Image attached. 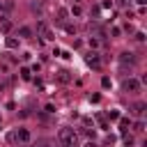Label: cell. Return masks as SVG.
<instances>
[{"label": "cell", "instance_id": "cell-11", "mask_svg": "<svg viewBox=\"0 0 147 147\" xmlns=\"http://www.w3.org/2000/svg\"><path fill=\"white\" fill-rule=\"evenodd\" d=\"M30 7H32V11H39V14L44 11V5H41V0H37V2H32Z\"/></svg>", "mask_w": 147, "mask_h": 147}, {"label": "cell", "instance_id": "cell-17", "mask_svg": "<svg viewBox=\"0 0 147 147\" xmlns=\"http://www.w3.org/2000/svg\"><path fill=\"white\" fill-rule=\"evenodd\" d=\"M57 14H60V21H64V18H67V16H69V11H67V9H60V11H57Z\"/></svg>", "mask_w": 147, "mask_h": 147}, {"label": "cell", "instance_id": "cell-20", "mask_svg": "<svg viewBox=\"0 0 147 147\" xmlns=\"http://www.w3.org/2000/svg\"><path fill=\"white\" fill-rule=\"evenodd\" d=\"M117 5L119 7H126V5H131V0H117Z\"/></svg>", "mask_w": 147, "mask_h": 147}, {"label": "cell", "instance_id": "cell-1", "mask_svg": "<svg viewBox=\"0 0 147 147\" xmlns=\"http://www.w3.org/2000/svg\"><path fill=\"white\" fill-rule=\"evenodd\" d=\"M57 140H60L62 145H67V147H74V145L78 142V133H76L74 129H69V126H62V129L57 131Z\"/></svg>", "mask_w": 147, "mask_h": 147}, {"label": "cell", "instance_id": "cell-5", "mask_svg": "<svg viewBox=\"0 0 147 147\" xmlns=\"http://www.w3.org/2000/svg\"><path fill=\"white\" fill-rule=\"evenodd\" d=\"M136 62H138V57H136L133 53H129V51L119 53V64H122V67H126V64H136Z\"/></svg>", "mask_w": 147, "mask_h": 147}, {"label": "cell", "instance_id": "cell-8", "mask_svg": "<svg viewBox=\"0 0 147 147\" xmlns=\"http://www.w3.org/2000/svg\"><path fill=\"white\" fill-rule=\"evenodd\" d=\"M18 37L30 39V37H32V28H30V25H21V28H18Z\"/></svg>", "mask_w": 147, "mask_h": 147}, {"label": "cell", "instance_id": "cell-18", "mask_svg": "<svg viewBox=\"0 0 147 147\" xmlns=\"http://www.w3.org/2000/svg\"><path fill=\"white\" fill-rule=\"evenodd\" d=\"M101 85H103V87H110V78L103 76V78H101Z\"/></svg>", "mask_w": 147, "mask_h": 147}, {"label": "cell", "instance_id": "cell-22", "mask_svg": "<svg viewBox=\"0 0 147 147\" xmlns=\"http://www.w3.org/2000/svg\"><path fill=\"white\" fill-rule=\"evenodd\" d=\"M87 147H96V145H94V142H87Z\"/></svg>", "mask_w": 147, "mask_h": 147}, {"label": "cell", "instance_id": "cell-21", "mask_svg": "<svg viewBox=\"0 0 147 147\" xmlns=\"http://www.w3.org/2000/svg\"><path fill=\"white\" fill-rule=\"evenodd\" d=\"M136 2H138V5H145V2H147V0H136Z\"/></svg>", "mask_w": 147, "mask_h": 147}, {"label": "cell", "instance_id": "cell-19", "mask_svg": "<svg viewBox=\"0 0 147 147\" xmlns=\"http://www.w3.org/2000/svg\"><path fill=\"white\" fill-rule=\"evenodd\" d=\"M64 30H67L69 34H74V32H76V28H74V25H64Z\"/></svg>", "mask_w": 147, "mask_h": 147}, {"label": "cell", "instance_id": "cell-14", "mask_svg": "<svg viewBox=\"0 0 147 147\" xmlns=\"http://www.w3.org/2000/svg\"><path fill=\"white\" fill-rule=\"evenodd\" d=\"M71 14H74V16H80V14H83V9H80L78 5H74V7H71Z\"/></svg>", "mask_w": 147, "mask_h": 147}, {"label": "cell", "instance_id": "cell-13", "mask_svg": "<svg viewBox=\"0 0 147 147\" xmlns=\"http://www.w3.org/2000/svg\"><path fill=\"white\" fill-rule=\"evenodd\" d=\"M21 78H23V80H30V69L23 67V69H21Z\"/></svg>", "mask_w": 147, "mask_h": 147}, {"label": "cell", "instance_id": "cell-9", "mask_svg": "<svg viewBox=\"0 0 147 147\" xmlns=\"http://www.w3.org/2000/svg\"><path fill=\"white\" fill-rule=\"evenodd\" d=\"M57 80H60V83H69V80H71L69 71H64V69H62V71H57Z\"/></svg>", "mask_w": 147, "mask_h": 147}, {"label": "cell", "instance_id": "cell-2", "mask_svg": "<svg viewBox=\"0 0 147 147\" xmlns=\"http://www.w3.org/2000/svg\"><path fill=\"white\" fill-rule=\"evenodd\" d=\"M122 87H124V92H129V94H138V92L142 90V83H140L138 78H126Z\"/></svg>", "mask_w": 147, "mask_h": 147}, {"label": "cell", "instance_id": "cell-7", "mask_svg": "<svg viewBox=\"0 0 147 147\" xmlns=\"http://www.w3.org/2000/svg\"><path fill=\"white\" fill-rule=\"evenodd\" d=\"M30 138H32V136H30L28 129H18V131H16V140H21V142H30Z\"/></svg>", "mask_w": 147, "mask_h": 147}, {"label": "cell", "instance_id": "cell-4", "mask_svg": "<svg viewBox=\"0 0 147 147\" xmlns=\"http://www.w3.org/2000/svg\"><path fill=\"white\" fill-rule=\"evenodd\" d=\"M37 32H39L44 39H53V32H51V28H48L46 21H39V23H37Z\"/></svg>", "mask_w": 147, "mask_h": 147}, {"label": "cell", "instance_id": "cell-3", "mask_svg": "<svg viewBox=\"0 0 147 147\" xmlns=\"http://www.w3.org/2000/svg\"><path fill=\"white\" fill-rule=\"evenodd\" d=\"M85 62H87L92 69H101V60H99V53H94V51H90V53L85 55Z\"/></svg>", "mask_w": 147, "mask_h": 147}, {"label": "cell", "instance_id": "cell-15", "mask_svg": "<svg viewBox=\"0 0 147 147\" xmlns=\"http://www.w3.org/2000/svg\"><path fill=\"white\" fill-rule=\"evenodd\" d=\"M108 119H113V122L119 119V113H117V110H110V113H108Z\"/></svg>", "mask_w": 147, "mask_h": 147}, {"label": "cell", "instance_id": "cell-6", "mask_svg": "<svg viewBox=\"0 0 147 147\" xmlns=\"http://www.w3.org/2000/svg\"><path fill=\"white\" fill-rule=\"evenodd\" d=\"M131 110H133V115L142 117V115H145V110H147V103H145V101H136V103L131 106Z\"/></svg>", "mask_w": 147, "mask_h": 147}, {"label": "cell", "instance_id": "cell-12", "mask_svg": "<svg viewBox=\"0 0 147 147\" xmlns=\"http://www.w3.org/2000/svg\"><path fill=\"white\" fill-rule=\"evenodd\" d=\"M0 30H2V32H9V30H11V21H9V18L2 21V23H0Z\"/></svg>", "mask_w": 147, "mask_h": 147}, {"label": "cell", "instance_id": "cell-16", "mask_svg": "<svg viewBox=\"0 0 147 147\" xmlns=\"http://www.w3.org/2000/svg\"><path fill=\"white\" fill-rule=\"evenodd\" d=\"M136 131H138V133H140V131H145V122H142V119H140V122H136Z\"/></svg>", "mask_w": 147, "mask_h": 147}, {"label": "cell", "instance_id": "cell-10", "mask_svg": "<svg viewBox=\"0 0 147 147\" xmlns=\"http://www.w3.org/2000/svg\"><path fill=\"white\" fill-rule=\"evenodd\" d=\"M7 48H18V39H14V37H7Z\"/></svg>", "mask_w": 147, "mask_h": 147}]
</instances>
